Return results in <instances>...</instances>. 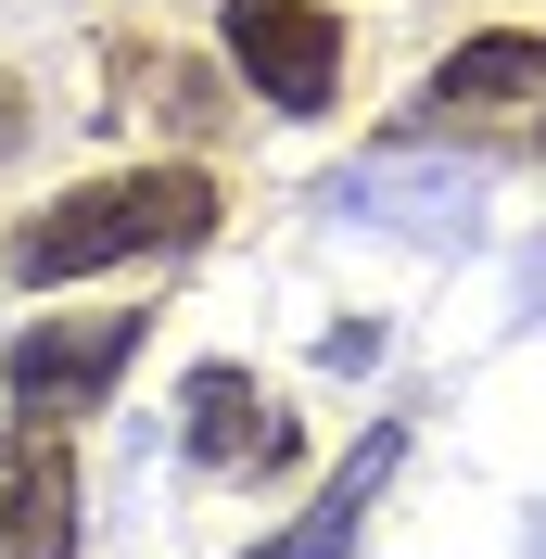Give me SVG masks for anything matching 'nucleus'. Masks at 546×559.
<instances>
[{
  "mask_svg": "<svg viewBox=\"0 0 546 559\" xmlns=\"http://www.w3.org/2000/svg\"><path fill=\"white\" fill-rule=\"evenodd\" d=\"M178 445H191V471H280L293 457V419L268 407V382L254 369H191L178 382Z\"/></svg>",
  "mask_w": 546,
  "mask_h": 559,
  "instance_id": "nucleus-4",
  "label": "nucleus"
},
{
  "mask_svg": "<svg viewBox=\"0 0 546 559\" xmlns=\"http://www.w3.org/2000/svg\"><path fill=\"white\" fill-rule=\"evenodd\" d=\"M204 229H216V178L204 166H128V178H90L64 204H38L0 267L26 280V293H51V280L128 267V254H191Z\"/></svg>",
  "mask_w": 546,
  "mask_h": 559,
  "instance_id": "nucleus-1",
  "label": "nucleus"
},
{
  "mask_svg": "<svg viewBox=\"0 0 546 559\" xmlns=\"http://www.w3.org/2000/svg\"><path fill=\"white\" fill-rule=\"evenodd\" d=\"M432 103L444 115H496V103H546V38L534 26H496V38H458L432 64Z\"/></svg>",
  "mask_w": 546,
  "mask_h": 559,
  "instance_id": "nucleus-6",
  "label": "nucleus"
},
{
  "mask_svg": "<svg viewBox=\"0 0 546 559\" xmlns=\"http://www.w3.org/2000/svg\"><path fill=\"white\" fill-rule=\"evenodd\" d=\"M216 38H229V64L254 76V103L331 115V90H343V13H318V0H229Z\"/></svg>",
  "mask_w": 546,
  "mask_h": 559,
  "instance_id": "nucleus-3",
  "label": "nucleus"
},
{
  "mask_svg": "<svg viewBox=\"0 0 546 559\" xmlns=\"http://www.w3.org/2000/svg\"><path fill=\"white\" fill-rule=\"evenodd\" d=\"M0 153H26V76L0 64Z\"/></svg>",
  "mask_w": 546,
  "mask_h": 559,
  "instance_id": "nucleus-8",
  "label": "nucleus"
},
{
  "mask_svg": "<svg viewBox=\"0 0 546 559\" xmlns=\"http://www.w3.org/2000/svg\"><path fill=\"white\" fill-rule=\"evenodd\" d=\"M0 559H76V457L64 432H0Z\"/></svg>",
  "mask_w": 546,
  "mask_h": 559,
  "instance_id": "nucleus-5",
  "label": "nucleus"
},
{
  "mask_svg": "<svg viewBox=\"0 0 546 559\" xmlns=\"http://www.w3.org/2000/svg\"><path fill=\"white\" fill-rule=\"evenodd\" d=\"M140 356V306H103V318H38V331H13V356H0V382H13V407L38 419V432H64V419H90L115 394V369Z\"/></svg>",
  "mask_w": 546,
  "mask_h": 559,
  "instance_id": "nucleus-2",
  "label": "nucleus"
},
{
  "mask_svg": "<svg viewBox=\"0 0 546 559\" xmlns=\"http://www.w3.org/2000/svg\"><path fill=\"white\" fill-rule=\"evenodd\" d=\"M394 457H407V432L381 419L369 445H356V457H343V471H331V496H318V509H306V522H293V534H280V547H254V559H343V547H356V534H369V496L394 484Z\"/></svg>",
  "mask_w": 546,
  "mask_h": 559,
  "instance_id": "nucleus-7",
  "label": "nucleus"
}]
</instances>
